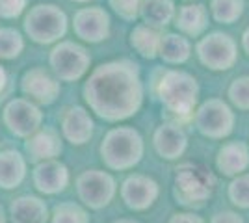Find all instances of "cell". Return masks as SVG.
Returning <instances> with one entry per match:
<instances>
[{
    "label": "cell",
    "instance_id": "1",
    "mask_svg": "<svg viewBox=\"0 0 249 223\" xmlns=\"http://www.w3.org/2000/svg\"><path fill=\"white\" fill-rule=\"evenodd\" d=\"M84 101L99 119L121 123L143 104L140 67L130 60H114L95 67L84 84Z\"/></svg>",
    "mask_w": 249,
    "mask_h": 223
},
{
    "label": "cell",
    "instance_id": "2",
    "mask_svg": "<svg viewBox=\"0 0 249 223\" xmlns=\"http://www.w3.org/2000/svg\"><path fill=\"white\" fill-rule=\"evenodd\" d=\"M101 160L112 171H128L136 168L145 154V141L134 127H114L101 141Z\"/></svg>",
    "mask_w": 249,
    "mask_h": 223
},
{
    "label": "cell",
    "instance_id": "3",
    "mask_svg": "<svg viewBox=\"0 0 249 223\" xmlns=\"http://www.w3.org/2000/svg\"><path fill=\"white\" fill-rule=\"evenodd\" d=\"M158 99L169 116L182 121L194 116L199 104V84L194 74L169 69L158 80Z\"/></svg>",
    "mask_w": 249,
    "mask_h": 223
},
{
    "label": "cell",
    "instance_id": "4",
    "mask_svg": "<svg viewBox=\"0 0 249 223\" xmlns=\"http://www.w3.org/2000/svg\"><path fill=\"white\" fill-rule=\"evenodd\" d=\"M216 179L207 168L184 162L175 170L173 177V197L177 205L184 208H197L212 197Z\"/></svg>",
    "mask_w": 249,
    "mask_h": 223
},
{
    "label": "cell",
    "instance_id": "5",
    "mask_svg": "<svg viewBox=\"0 0 249 223\" xmlns=\"http://www.w3.org/2000/svg\"><path fill=\"white\" fill-rule=\"evenodd\" d=\"M24 32L39 45L56 43L67 32V15L54 4H37L24 19Z\"/></svg>",
    "mask_w": 249,
    "mask_h": 223
},
{
    "label": "cell",
    "instance_id": "6",
    "mask_svg": "<svg viewBox=\"0 0 249 223\" xmlns=\"http://www.w3.org/2000/svg\"><path fill=\"white\" fill-rule=\"evenodd\" d=\"M194 123L201 136L210 139H225L234 130L236 114L225 101L208 99L197 104L194 112Z\"/></svg>",
    "mask_w": 249,
    "mask_h": 223
},
{
    "label": "cell",
    "instance_id": "7",
    "mask_svg": "<svg viewBox=\"0 0 249 223\" xmlns=\"http://www.w3.org/2000/svg\"><path fill=\"white\" fill-rule=\"evenodd\" d=\"M76 195L84 206L101 210L114 201L117 193V182L104 170H86L76 177Z\"/></svg>",
    "mask_w": 249,
    "mask_h": 223
},
{
    "label": "cell",
    "instance_id": "8",
    "mask_svg": "<svg viewBox=\"0 0 249 223\" xmlns=\"http://www.w3.org/2000/svg\"><path fill=\"white\" fill-rule=\"evenodd\" d=\"M51 69L62 82H76L89 71L91 56L82 45L74 41H60L51 52Z\"/></svg>",
    "mask_w": 249,
    "mask_h": 223
},
{
    "label": "cell",
    "instance_id": "9",
    "mask_svg": "<svg viewBox=\"0 0 249 223\" xmlns=\"http://www.w3.org/2000/svg\"><path fill=\"white\" fill-rule=\"evenodd\" d=\"M199 62L210 71H227L234 67L238 60V45L223 32H212L205 35L196 47Z\"/></svg>",
    "mask_w": 249,
    "mask_h": 223
},
{
    "label": "cell",
    "instance_id": "10",
    "mask_svg": "<svg viewBox=\"0 0 249 223\" xmlns=\"http://www.w3.org/2000/svg\"><path fill=\"white\" fill-rule=\"evenodd\" d=\"M4 125L13 136L28 138L43 127V112L39 106L28 99H13L4 108Z\"/></svg>",
    "mask_w": 249,
    "mask_h": 223
},
{
    "label": "cell",
    "instance_id": "11",
    "mask_svg": "<svg viewBox=\"0 0 249 223\" xmlns=\"http://www.w3.org/2000/svg\"><path fill=\"white\" fill-rule=\"evenodd\" d=\"M119 193H121V199L126 205V208H130L134 212H143V210H149L158 199L160 186L153 177L134 173V175H128L123 181Z\"/></svg>",
    "mask_w": 249,
    "mask_h": 223
},
{
    "label": "cell",
    "instance_id": "12",
    "mask_svg": "<svg viewBox=\"0 0 249 223\" xmlns=\"http://www.w3.org/2000/svg\"><path fill=\"white\" fill-rule=\"evenodd\" d=\"M21 89L36 104L49 106L60 97V80L41 67H34L22 74Z\"/></svg>",
    "mask_w": 249,
    "mask_h": 223
},
{
    "label": "cell",
    "instance_id": "13",
    "mask_svg": "<svg viewBox=\"0 0 249 223\" xmlns=\"http://www.w3.org/2000/svg\"><path fill=\"white\" fill-rule=\"evenodd\" d=\"M32 181L39 193L56 195L69 186L71 173H69V168L58 158L45 160L36 164V168L32 171Z\"/></svg>",
    "mask_w": 249,
    "mask_h": 223
},
{
    "label": "cell",
    "instance_id": "14",
    "mask_svg": "<svg viewBox=\"0 0 249 223\" xmlns=\"http://www.w3.org/2000/svg\"><path fill=\"white\" fill-rule=\"evenodd\" d=\"M74 35L88 43H101L110 35V15L103 8H84L74 13Z\"/></svg>",
    "mask_w": 249,
    "mask_h": 223
},
{
    "label": "cell",
    "instance_id": "15",
    "mask_svg": "<svg viewBox=\"0 0 249 223\" xmlns=\"http://www.w3.org/2000/svg\"><path fill=\"white\" fill-rule=\"evenodd\" d=\"M62 136L71 145H86L93 138L95 123L91 114L84 106H71L63 112L62 116Z\"/></svg>",
    "mask_w": 249,
    "mask_h": 223
},
{
    "label": "cell",
    "instance_id": "16",
    "mask_svg": "<svg viewBox=\"0 0 249 223\" xmlns=\"http://www.w3.org/2000/svg\"><path fill=\"white\" fill-rule=\"evenodd\" d=\"M153 147L164 160H178L188 149V134L178 123H162L153 134Z\"/></svg>",
    "mask_w": 249,
    "mask_h": 223
},
{
    "label": "cell",
    "instance_id": "17",
    "mask_svg": "<svg viewBox=\"0 0 249 223\" xmlns=\"http://www.w3.org/2000/svg\"><path fill=\"white\" fill-rule=\"evenodd\" d=\"M24 151L30 162H45L58 158L63 153V139L58 130L51 127H41L24 141Z\"/></svg>",
    "mask_w": 249,
    "mask_h": 223
},
{
    "label": "cell",
    "instance_id": "18",
    "mask_svg": "<svg viewBox=\"0 0 249 223\" xmlns=\"http://www.w3.org/2000/svg\"><path fill=\"white\" fill-rule=\"evenodd\" d=\"M216 168L223 177H236L249 170V145L246 141H227L218 149Z\"/></svg>",
    "mask_w": 249,
    "mask_h": 223
},
{
    "label": "cell",
    "instance_id": "19",
    "mask_svg": "<svg viewBox=\"0 0 249 223\" xmlns=\"http://www.w3.org/2000/svg\"><path fill=\"white\" fill-rule=\"evenodd\" d=\"M11 223H49L51 212L47 203L36 195H21L10 206Z\"/></svg>",
    "mask_w": 249,
    "mask_h": 223
},
{
    "label": "cell",
    "instance_id": "20",
    "mask_svg": "<svg viewBox=\"0 0 249 223\" xmlns=\"http://www.w3.org/2000/svg\"><path fill=\"white\" fill-rule=\"evenodd\" d=\"M26 179V160L19 151H0V188L15 190Z\"/></svg>",
    "mask_w": 249,
    "mask_h": 223
},
{
    "label": "cell",
    "instance_id": "21",
    "mask_svg": "<svg viewBox=\"0 0 249 223\" xmlns=\"http://www.w3.org/2000/svg\"><path fill=\"white\" fill-rule=\"evenodd\" d=\"M175 26L188 37H199L208 26V11L201 4H188L175 13Z\"/></svg>",
    "mask_w": 249,
    "mask_h": 223
},
{
    "label": "cell",
    "instance_id": "22",
    "mask_svg": "<svg viewBox=\"0 0 249 223\" xmlns=\"http://www.w3.org/2000/svg\"><path fill=\"white\" fill-rule=\"evenodd\" d=\"M140 15L147 26H153L156 30L166 28L175 19V4L171 0H143Z\"/></svg>",
    "mask_w": 249,
    "mask_h": 223
},
{
    "label": "cell",
    "instance_id": "23",
    "mask_svg": "<svg viewBox=\"0 0 249 223\" xmlns=\"http://www.w3.org/2000/svg\"><path fill=\"white\" fill-rule=\"evenodd\" d=\"M192 54V43L188 37L180 35V34H166L160 39V51L158 56L171 65H180L188 62Z\"/></svg>",
    "mask_w": 249,
    "mask_h": 223
},
{
    "label": "cell",
    "instance_id": "24",
    "mask_svg": "<svg viewBox=\"0 0 249 223\" xmlns=\"http://www.w3.org/2000/svg\"><path fill=\"white\" fill-rule=\"evenodd\" d=\"M160 39H162L160 30H156L153 26H147V24H140V26H136L134 30L130 32V45H132V49L140 56L147 58V60H153V58L158 56Z\"/></svg>",
    "mask_w": 249,
    "mask_h": 223
},
{
    "label": "cell",
    "instance_id": "25",
    "mask_svg": "<svg viewBox=\"0 0 249 223\" xmlns=\"http://www.w3.org/2000/svg\"><path fill=\"white\" fill-rule=\"evenodd\" d=\"M51 223H89V214L86 206L73 201H63L52 208Z\"/></svg>",
    "mask_w": 249,
    "mask_h": 223
},
{
    "label": "cell",
    "instance_id": "26",
    "mask_svg": "<svg viewBox=\"0 0 249 223\" xmlns=\"http://www.w3.org/2000/svg\"><path fill=\"white\" fill-rule=\"evenodd\" d=\"M214 19L221 24H232L244 13V0H212L210 4Z\"/></svg>",
    "mask_w": 249,
    "mask_h": 223
},
{
    "label": "cell",
    "instance_id": "27",
    "mask_svg": "<svg viewBox=\"0 0 249 223\" xmlns=\"http://www.w3.org/2000/svg\"><path fill=\"white\" fill-rule=\"evenodd\" d=\"M24 49V39L13 28H0V60H15Z\"/></svg>",
    "mask_w": 249,
    "mask_h": 223
},
{
    "label": "cell",
    "instance_id": "28",
    "mask_svg": "<svg viewBox=\"0 0 249 223\" xmlns=\"http://www.w3.org/2000/svg\"><path fill=\"white\" fill-rule=\"evenodd\" d=\"M227 195L234 206L249 210V173H240L232 177L227 188Z\"/></svg>",
    "mask_w": 249,
    "mask_h": 223
},
{
    "label": "cell",
    "instance_id": "29",
    "mask_svg": "<svg viewBox=\"0 0 249 223\" xmlns=\"http://www.w3.org/2000/svg\"><path fill=\"white\" fill-rule=\"evenodd\" d=\"M227 97L231 101V104L242 110V112H248L249 110V76H238L234 78L231 86H229Z\"/></svg>",
    "mask_w": 249,
    "mask_h": 223
},
{
    "label": "cell",
    "instance_id": "30",
    "mask_svg": "<svg viewBox=\"0 0 249 223\" xmlns=\"http://www.w3.org/2000/svg\"><path fill=\"white\" fill-rule=\"evenodd\" d=\"M110 6L114 11L123 17L124 21H134L140 15V8H142V0H110Z\"/></svg>",
    "mask_w": 249,
    "mask_h": 223
},
{
    "label": "cell",
    "instance_id": "31",
    "mask_svg": "<svg viewBox=\"0 0 249 223\" xmlns=\"http://www.w3.org/2000/svg\"><path fill=\"white\" fill-rule=\"evenodd\" d=\"M28 0H0V19H17Z\"/></svg>",
    "mask_w": 249,
    "mask_h": 223
},
{
    "label": "cell",
    "instance_id": "32",
    "mask_svg": "<svg viewBox=\"0 0 249 223\" xmlns=\"http://www.w3.org/2000/svg\"><path fill=\"white\" fill-rule=\"evenodd\" d=\"M210 223H246V222H244V218L238 212L221 210V212H216L210 218Z\"/></svg>",
    "mask_w": 249,
    "mask_h": 223
},
{
    "label": "cell",
    "instance_id": "33",
    "mask_svg": "<svg viewBox=\"0 0 249 223\" xmlns=\"http://www.w3.org/2000/svg\"><path fill=\"white\" fill-rule=\"evenodd\" d=\"M167 223H207L201 216L194 212H175L171 214Z\"/></svg>",
    "mask_w": 249,
    "mask_h": 223
},
{
    "label": "cell",
    "instance_id": "34",
    "mask_svg": "<svg viewBox=\"0 0 249 223\" xmlns=\"http://www.w3.org/2000/svg\"><path fill=\"white\" fill-rule=\"evenodd\" d=\"M6 82H8V73H6V69L0 65V91L6 87Z\"/></svg>",
    "mask_w": 249,
    "mask_h": 223
},
{
    "label": "cell",
    "instance_id": "35",
    "mask_svg": "<svg viewBox=\"0 0 249 223\" xmlns=\"http://www.w3.org/2000/svg\"><path fill=\"white\" fill-rule=\"evenodd\" d=\"M242 47H244V51H246L249 56V28L244 32V35H242Z\"/></svg>",
    "mask_w": 249,
    "mask_h": 223
},
{
    "label": "cell",
    "instance_id": "36",
    "mask_svg": "<svg viewBox=\"0 0 249 223\" xmlns=\"http://www.w3.org/2000/svg\"><path fill=\"white\" fill-rule=\"evenodd\" d=\"M112 223H142V222H138L134 218H119V220H115Z\"/></svg>",
    "mask_w": 249,
    "mask_h": 223
},
{
    "label": "cell",
    "instance_id": "37",
    "mask_svg": "<svg viewBox=\"0 0 249 223\" xmlns=\"http://www.w3.org/2000/svg\"><path fill=\"white\" fill-rule=\"evenodd\" d=\"M0 223H8V222H6V216H4V210H2V206H0Z\"/></svg>",
    "mask_w": 249,
    "mask_h": 223
},
{
    "label": "cell",
    "instance_id": "38",
    "mask_svg": "<svg viewBox=\"0 0 249 223\" xmlns=\"http://www.w3.org/2000/svg\"><path fill=\"white\" fill-rule=\"evenodd\" d=\"M74 2H88V0H74Z\"/></svg>",
    "mask_w": 249,
    "mask_h": 223
}]
</instances>
